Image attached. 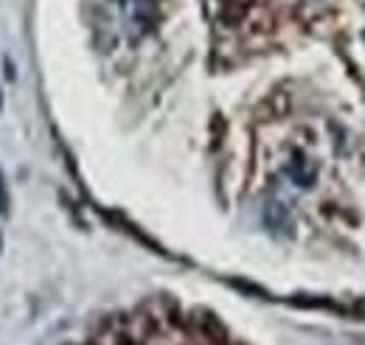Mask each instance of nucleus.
<instances>
[{
    "mask_svg": "<svg viewBox=\"0 0 365 345\" xmlns=\"http://www.w3.org/2000/svg\"><path fill=\"white\" fill-rule=\"evenodd\" d=\"M9 214V191H6V180L0 174V216Z\"/></svg>",
    "mask_w": 365,
    "mask_h": 345,
    "instance_id": "1",
    "label": "nucleus"
},
{
    "mask_svg": "<svg viewBox=\"0 0 365 345\" xmlns=\"http://www.w3.org/2000/svg\"><path fill=\"white\" fill-rule=\"evenodd\" d=\"M0 250H3V239H0Z\"/></svg>",
    "mask_w": 365,
    "mask_h": 345,
    "instance_id": "2",
    "label": "nucleus"
}]
</instances>
